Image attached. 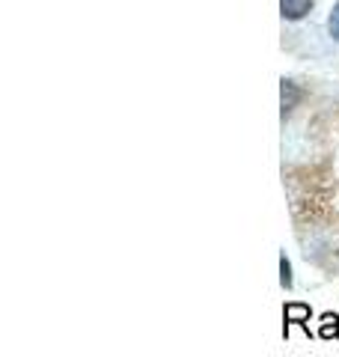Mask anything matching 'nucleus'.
Instances as JSON below:
<instances>
[{
  "instance_id": "7ed1b4c3",
  "label": "nucleus",
  "mask_w": 339,
  "mask_h": 357,
  "mask_svg": "<svg viewBox=\"0 0 339 357\" xmlns=\"http://www.w3.org/2000/svg\"><path fill=\"white\" fill-rule=\"evenodd\" d=\"M280 96H282V116H286V114H292V107H295V105L301 102V89H298V84L282 81Z\"/></svg>"
},
{
  "instance_id": "423d86ee",
  "label": "nucleus",
  "mask_w": 339,
  "mask_h": 357,
  "mask_svg": "<svg viewBox=\"0 0 339 357\" xmlns=\"http://www.w3.org/2000/svg\"><path fill=\"white\" fill-rule=\"evenodd\" d=\"M331 36L339 42V3L333 6V13H331Z\"/></svg>"
},
{
  "instance_id": "39448f33",
  "label": "nucleus",
  "mask_w": 339,
  "mask_h": 357,
  "mask_svg": "<svg viewBox=\"0 0 339 357\" xmlns=\"http://www.w3.org/2000/svg\"><path fill=\"white\" fill-rule=\"evenodd\" d=\"M280 283H282V289H292V265H289V259H286V253L280 256Z\"/></svg>"
},
{
  "instance_id": "f03ea898",
  "label": "nucleus",
  "mask_w": 339,
  "mask_h": 357,
  "mask_svg": "<svg viewBox=\"0 0 339 357\" xmlns=\"http://www.w3.org/2000/svg\"><path fill=\"white\" fill-rule=\"evenodd\" d=\"M280 9H282V18L298 21L312 9V0H280Z\"/></svg>"
},
{
  "instance_id": "f257e3e1",
  "label": "nucleus",
  "mask_w": 339,
  "mask_h": 357,
  "mask_svg": "<svg viewBox=\"0 0 339 357\" xmlns=\"http://www.w3.org/2000/svg\"><path fill=\"white\" fill-rule=\"evenodd\" d=\"M310 316H312V310L307 304H286L282 307V319H286V325H282V337H289V328L292 325H301L303 331L310 333Z\"/></svg>"
},
{
  "instance_id": "20e7f679",
  "label": "nucleus",
  "mask_w": 339,
  "mask_h": 357,
  "mask_svg": "<svg viewBox=\"0 0 339 357\" xmlns=\"http://www.w3.org/2000/svg\"><path fill=\"white\" fill-rule=\"evenodd\" d=\"M319 337L322 340H336L339 337V316H336V312H324V316H322Z\"/></svg>"
}]
</instances>
